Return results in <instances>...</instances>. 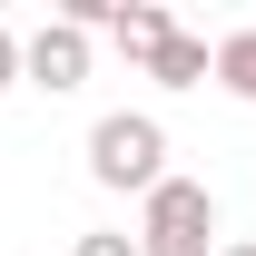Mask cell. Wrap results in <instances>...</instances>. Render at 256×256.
Segmentation results:
<instances>
[{
  "label": "cell",
  "mask_w": 256,
  "mask_h": 256,
  "mask_svg": "<svg viewBox=\"0 0 256 256\" xmlns=\"http://www.w3.org/2000/svg\"><path fill=\"white\" fill-rule=\"evenodd\" d=\"M89 178L118 197H148L168 178V128L148 118V108H108V118L89 128Z\"/></svg>",
  "instance_id": "6da1fadb"
},
{
  "label": "cell",
  "mask_w": 256,
  "mask_h": 256,
  "mask_svg": "<svg viewBox=\"0 0 256 256\" xmlns=\"http://www.w3.org/2000/svg\"><path fill=\"white\" fill-rule=\"evenodd\" d=\"M138 256H217V197H207V178H158L138 197Z\"/></svg>",
  "instance_id": "7a4b0ae2"
},
{
  "label": "cell",
  "mask_w": 256,
  "mask_h": 256,
  "mask_svg": "<svg viewBox=\"0 0 256 256\" xmlns=\"http://www.w3.org/2000/svg\"><path fill=\"white\" fill-rule=\"evenodd\" d=\"M20 79H30V89H79V79H89V40L69 30V20H40L30 40H20Z\"/></svg>",
  "instance_id": "3957f363"
},
{
  "label": "cell",
  "mask_w": 256,
  "mask_h": 256,
  "mask_svg": "<svg viewBox=\"0 0 256 256\" xmlns=\"http://www.w3.org/2000/svg\"><path fill=\"white\" fill-rule=\"evenodd\" d=\"M138 69H148L158 89H207V40H197V30H168V40H158Z\"/></svg>",
  "instance_id": "277c9868"
},
{
  "label": "cell",
  "mask_w": 256,
  "mask_h": 256,
  "mask_svg": "<svg viewBox=\"0 0 256 256\" xmlns=\"http://www.w3.org/2000/svg\"><path fill=\"white\" fill-rule=\"evenodd\" d=\"M207 79H217L226 98H246V108H256V30H226V40H207Z\"/></svg>",
  "instance_id": "5b68a950"
},
{
  "label": "cell",
  "mask_w": 256,
  "mask_h": 256,
  "mask_svg": "<svg viewBox=\"0 0 256 256\" xmlns=\"http://www.w3.org/2000/svg\"><path fill=\"white\" fill-rule=\"evenodd\" d=\"M168 30H178V20H168L158 0H118V10H108V40H118L128 60H148V50H158Z\"/></svg>",
  "instance_id": "8992f818"
},
{
  "label": "cell",
  "mask_w": 256,
  "mask_h": 256,
  "mask_svg": "<svg viewBox=\"0 0 256 256\" xmlns=\"http://www.w3.org/2000/svg\"><path fill=\"white\" fill-rule=\"evenodd\" d=\"M79 256H138V236H128V226H89V236H79Z\"/></svg>",
  "instance_id": "52a82bcc"
},
{
  "label": "cell",
  "mask_w": 256,
  "mask_h": 256,
  "mask_svg": "<svg viewBox=\"0 0 256 256\" xmlns=\"http://www.w3.org/2000/svg\"><path fill=\"white\" fill-rule=\"evenodd\" d=\"M0 89H20V30L0 20Z\"/></svg>",
  "instance_id": "ba28073f"
},
{
  "label": "cell",
  "mask_w": 256,
  "mask_h": 256,
  "mask_svg": "<svg viewBox=\"0 0 256 256\" xmlns=\"http://www.w3.org/2000/svg\"><path fill=\"white\" fill-rule=\"evenodd\" d=\"M217 256H256V236H236V246H217Z\"/></svg>",
  "instance_id": "9c48e42d"
}]
</instances>
